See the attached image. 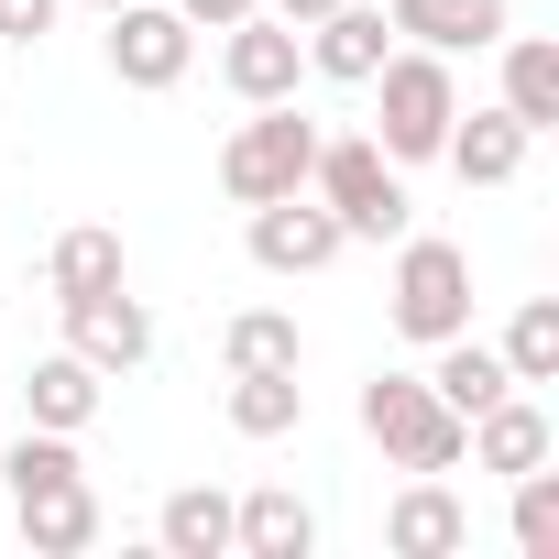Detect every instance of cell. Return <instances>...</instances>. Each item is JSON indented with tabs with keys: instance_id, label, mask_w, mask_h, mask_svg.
<instances>
[{
	"instance_id": "22",
	"label": "cell",
	"mask_w": 559,
	"mask_h": 559,
	"mask_svg": "<svg viewBox=\"0 0 559 559\" xmlns=\"http://www.w3.org/2000/svg\"><path fill=\"white\" fill-rule=\"evenodd\" d=\"M219 362H230V373H286V362H297V319H274V308L230 319V330H219Z\"/></svg>"
},
{
	"instance_id": "20",
	"label": "cell",
	"mask_w": 559,
	"mask_h": 559,
	"mask_svg": "<svg viewBox=\"0 0 559 559\" xmlns=\"http://www.w3.org/2000/svg\"><path fill=\"white\" fill-rule=\"evenodd\" d=\"M384 537H395L406 559H450V548H461V504H450L439 483H417V493L384 515Z\"/></svg>"
},
{
	"instance_id": "6",
	"label": "cell",
	"mask_w": 559,
	"mask_h": 559,
	"mask_svg": "<svg viewBox=\"0 0 559 559\" xmlns=\"http://www.w3.org/2000/svg\"><path fill=\"white\" fill-rule=\"evenodd\" d=\"M330 252H341V219H330V198L286 187V198H263V209H252V263H263V274H319Z\"/></svg>"
},
{
	"instance_id": "2",
	"label": "cell",
	"mask_w": 559,
	"mask_h": 559,
	"mask_svg": "<svg viewBox=\"0 0 559 559\" xmlns=\"http://www.w3.org/2000/svg\"><path fill=\"white\" fill-rule=\"evenodd\" d=\"M319 198H330V219L341 230H362V241H395L406 230V187H395V154L384 143H319Z\"/></svg>"
},
{
	"instance_id": "15",
	"label": "cell",
	"mask_w": 559,
	"mask_h": 559,
	"mask_svg": "<svg viewBox=\"0 0 559 559\" xmlns=\"http://www.w3.org/2000/svg\"><path fill=\"white\" fill-rule=\"evenodd\" d=\"M45 286H56V297H88V286H121V230H99V219L56 230V241H45Z\"/></svg>"
},
{
	"instance_id": "24",
	"label": "cell",
	"mask_w": 559,
	"mask_h": 559,
	"mask_svg": "<svg viewBox=\"0 0 559 559\" xmlns=\"http://www.w3.org/2000/svg\"><path fill=\"white\" fill-rule=\"evenodd\" d=\"M504 373H515V384H548V373H559V308H548V297L515 308V330H504Z\"/></svg>"
},
{
	"instance_id": "21",
	"label": "cell",
	"mask_w": 559,
	"mask_h": 559,
	"mask_svg": "<svg viewBox=\"0 0 559 559\" xmlns=\"http://www.w3.org/2000/svg\"><path fill=\"white\" fill-rule=\"evenodd\" d=\"M504 110H515L526 132H548V121H559V56H548L537 34H526V45L504 56Z\"/></svg>"
},
{
	"instance_id": "8",
	"label": "cell",
	"mask_w": 559,
	"mask_h": 559,
	"mask_svg": "<svg viewBox=\"0 0 559 559\" xmlns=\"http://www.w3.org/2000/svg\"><path fill=\"white\" fill-rule=\"evenodd\" d=\"M67 330H78V362H99V373H132V362L154 352V319H143V297H121V286L67 297Z\"/></svg>"
},
{
	"instance_id": "5",
	"label": "cell",
	"mask_w": 559,
	"mask_h": 559,
	"mask_svg": "<svg viewBox=\"0 0 559 559\" xmlns=\"http://www.w3.org/2000/svg\"><path fill=\"white\" fill-rule=\"evenodd\" d=\"M472 319V263H461V241H406V263H395V330L406 341H450Z\"/></svg>"
},
{
	"instance_id": "25",
	"label": "cell",
	"mask_w": 559,
	"mask_h": 559,
	"mask_svg": "<svg viewBox=\"0 0 559 559\" xmlns=\"http://www.w3.org/2000/svg\"><path fill=\"white\" fill-rule=\"evenodd\" d=\"M526 493H515V548L526 559H559V483L548 472H515Z\"/></svg>"
},
{
	"instance_id": "19",
	"label": "cell",
	"mask_w": 559,
	"mask_h": 559,
	"mask_svg": "<svg viewBox=\"0 0 559 559\" xmlns=\"http://www.w3.org/2000/svg\"><path fill=\"white\" fill-rule=\"evenodd\" d=\"M384 23L395 34H428V45H493L504 34V0H395Z\"/></svg>"
},
{
	"instance_id": "27",
	"label": "cell",
	"mask_w": 559,
	"mask_h": 559,
	"mask_svg": "<svg viewBox=\"0 0 559 559\" xmlns=\"http://www.w3.org/2000/svg\"><path fill=\"white\" fill-rule=\"evenodd\" d=\"M252 0H187V23H241Z\"/></svg>"
},
{
	"instance_id": "26",
	"label": "cell",
	"mask_w": 559,
	"mask_h": 559,
	"mask_svg": "<svg viewBox=\"0 0 559 559\" xmlns=\"http://www.w3.org/2000/svg\"><path fill=\"white\" fill-rule=\"evenodd\" d=\"M0 34H12V45H34V34H56V0H0Z\"/></svg>"
},
{
	"instance_id": "9",
	"label": "cell",
	"mask_w": 559,
	"mask_h": 559,
	"mask_svg": "<svg viewBox=\"0 0 559 559\" xmlns=\"http://www.w3.org/2000/svg\"><path fill=\"white\" fill-rule=\"evenodd\" d=\"M297 56H308V45H297V23H263V12H241L219 67H230V88H241V99H286V88H297Z\"/></svg>"
},
{
	"instance_id": "1",
	"label": "cell",
	"mask_w": 559,
	"mask_h": 559,
	"mask_svg": "<svg viewBox=\"0 0 559 559\" xmlns=\"http://www.w3.org/2000/svg\"><path fill=\"white\" fill-rule=\"evenodd\" d=\"M308 165H319V132L297 121V110H252L230 143H219V187L241 198V209H263V198H286V187H308Z\"/></svg>"
},
{
	"instance_id": "16",
	"label": "cell",
	"mask_w": 559,
	"mask_h": 559,
	"mask_svg": "<svg viewBox=\"0 0 559 559\" xmlns=\"http://www.w3.org/2000/svg\"><path fill=\"white\" fill-rule=\"evenodd\" d=\"M297 417H308L297 362H286V373H230V428H241V439H286Z\"/></svg>"
},
{
	"instance_id": "18",
	"label": "cell",
	"mask_w": 559,
	"mask_h": 559,
	"mask_svg": "<svg viewBox=\"0 0 559 559\" xmlns=\"http://www.w3.org/2000/svg\"><path fill=\"white\" fill-rule=\"evenodd\" d=\"M34 428H88L99 417V362H78V352H56V362H34Z\"/></svg>"
},
{
	"instance_id": "28",
	"label": "cell",
	"mask_w": 559,
	"mask_h": 559,
	"mask_svg": "<svg viewBox=\"0 0 559 559\" xmlns=\"http://www.w3.org/2000/svg\"><path fill=\"white\" fill-rule=\"evenodd\" d=\"M319 12H341V0H274V23H319Z\"/></svg>"
},
{
	"instance_id": "11",
	"label": "cell",
	"mask_w": 559,
	"mask_h": 559,
	"mask_svg": "<svg viewBox=\"0 0 559 559\" xmlns=\"http://www.w3.org/2000/svg\"><path fill=\"white\" fill-rule=\"evenodd\" d=\"M526 143H537V132H526L515 110H472V132H439V154H450L472 187H504V176L526 165Z\"/></svg>"
},
{
	"instance_id": "17",
	"label": "cell",
	"mask_w": 559,
	"mask_h": 559,
	"mask_svg": "<svg viewBox=\"0 0 559 559\" xmlns=\"http://www.w3.org/2000/svg\"><path fill=\"white\" fill-rule=\"evenodd\" d=\"M428 384H439V406H450V417H483L515 373H504V352H483V341H461V330H450V352H439V373H428Z\"/></svg>"
},
{
	"instance_id": "10",
	"label": "cell",
	"mask_w": 559,
	"mask_h": 559,
	"mask_svg": "<svg viewBox=\"0 0 559 559\" xmlns=\"http://www.w3.org/2000/svg\"><path fill=\"white\" fill-rule=\"evenodd\" d=\"M461 450H483V472H537V461H548V417L504 384L483 417H461Z\"/></svg>"
},
{
	"instance_id": "7",
	"label": "cell",
	"mask_w": 559,
	"mask_h": 559,
	"mask_svg": "<svg viewBox=\"0 0 559 559\" xmlns=\"http://www.w3.org/2000/svg\"><path fill=\"white\" fill-rule=\"evenodd\" d=\"M110 67L132 88L187 78V12H154V0H110Z\"/></svg>"
},
{
	"instance_id": "23",
	"label": "cell",
	"mask_w": 559,
	"mask_h": 559,
	"mask_svg": "<svg viewBox=\"0 0 559 559\" xmlns=\"http://www.w3.org/2000/svg\"><path fill=\"white\" fill-rule=\"evenodd\" d=\"M165 548H176V559H219V548H230V504H219L209 483H187V493L165 504Z\"/></svg>"
},
{
	"instance_id": "12",
	"label": "cell",
	"mask_w": 559,
	"mask_h": 559,
	"mask_svg": "<svg viewBox=\"0 0 559 559\" xmlns=\"http://www.w3.org/2000/svg\"><path fill=\"white\" fill-rule=\"evenodd\" d=\"M230 548H252V559H308V548H319V515H308L297 493H252V504H230Z\"/></svg>"
},
{
	"instance_id": "4",
	"label": "cell",
	"mask_w": 559,
	"mask_h": 559,
	"mask_svg": "<svg viewBox=\"0 0 559 559\" xmlns=\"http://www.w3.org/2000/svg\"><path fill=\"white\" fill-rule=\"evenodd\" d=\"M373 78H384V132H373V143H384L395 165L439 154V132L461 121V99H450V67H439V56H384Z\"/></svg>"
},
{
	"instance_id": "14",
	"label": "cell",
	"mask_w": 559,
	"mask_h": 559,
	"mask_svg": "<svg viewBox=\"0 0 559 559\" xmlns=\"http://www.w3.org/2000/svg\"><path fill=\"white\" fill-rule=\"evenodd\" d=\"M23 537H34L45 559L88 548V537H99V493H88V472H78V483H45V493H23Z\"/></svg>"
},
{
	"instance_id": "13",
	"label": "cell",
	"mask_w": 559,
	"mask_h": 559,
	"mask_svg": "<svg viewBox=\"0 0 559 559\" xmlns=\"http://www.w3.org/2000/svg\"><path fill=\"white\" fill-rule=\"evenodd\" d=\"M384 34H395L384 12H362V0H341V12H319V23H308V56H319L330 78H373V67H384Z\"/></svg>"
},
{
	"instance_id": "3",
	"label": "cell",
	"mask_w": 559,
	"mask_h": 559,
	"mask_svg": "<svg viewBox=\"0 0 559 559\" xmlns=\"http://www.w3.org/2000/svg\"><path fill=\"white\" fill-rule=\"evenodd\" d=\"M362 428H373L406 472H450V461H461V417H450V406H439V384H417V373H373Z\"/></svg>"
}]
</instances>
